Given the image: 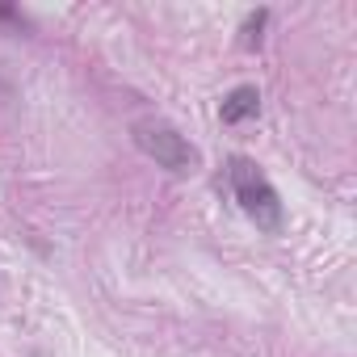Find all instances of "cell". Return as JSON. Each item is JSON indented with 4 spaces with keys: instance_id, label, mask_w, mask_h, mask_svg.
<instances>
[{
    "instance_id": "1",
    "label": "cell",
    "mask_w": 357,
    "mask_h": 357,
    "mask_svg": "<svg viewBox=\"0 0 357 357\" xmlns=\"http://www.w3.org/2000/svg\"><path fill=\"white\" fill-rule=\"evenodd\" d=\"M227 181H231V194H236L240 211H244L261 231L278 236L286 215H282V198H278V190L269 185V176H265L248 155H231V160H227Z\"/></svg>"
},
{
    "instance_id": "2",
    "label": "cell",
    "mask_w": 357,
    "mask_h": 357,
    "mask_svg": "<svg viewBox=\"0 0 357 357\" xmlns=\"http://www.w3.org/2000/svg\"><path fill=\"white\" fill-rule=\"evenodd\" d=\"M130 135H135V147H139L147 160H155L160 168H168L172 176H190V172L202 164L198 147H194L181 130H176L172 122H164V118H143V122L130 126Z\"/></svg>"
},
{
    "instance_id": "3",
    "label": "cell",
    "mask_w": 357,
    "mask_h": 357,
    "mask_svg": "<svg viewBox=\"0 0 357 357\" xmlns=\"http://www.w3.org/2000/svg\"><path fill=\"white\" fill-rule=\"evenodd\" d=\"M257 109H261V93H257L252 84H236V89L223 97V105H219V114H223L227 126H240V122L257 118Z\"/></svg>"
},
{
    "instance_id": "4",
    "label": "cell",
    "mask_w": 357,
    "mask_h": 357,
    "mask_svg": "<svg viewBox=\"0 0 357 357\" xmlns=\"http://www.w3.org/2000/svg\"><path fill=\"white\" fill-rule=\"evenodd\" d=\"M265 17H269V13L261 9V13H252V17L244 22V47H257V43H261V26H265Z\"/></svg>"
}]
</instances>
